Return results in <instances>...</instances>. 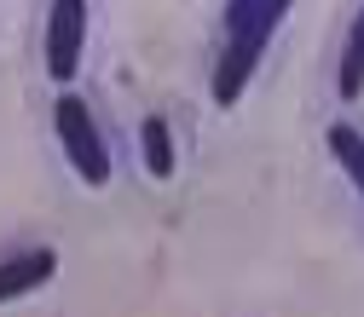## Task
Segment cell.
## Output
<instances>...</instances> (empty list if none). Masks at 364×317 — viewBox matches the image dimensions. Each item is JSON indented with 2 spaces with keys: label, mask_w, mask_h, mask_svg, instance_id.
Segmentation results:
<instances>
[{
  "label": "cell",
  "mask_w": 364,
  "mask_h": 317,
  "mask_svg": "<svg viewBox=\"0 0 364 317\" xmlns=\"http://www.w3.org/2000/svg\"><path fill=\"white\" fill-rule=\"evenodd\" d=\"M284 12H289V0H260V6H255L237 29H225V52H220L214 81H208L220 110H232V104L243 99V87H249V75H255V64H260V52H266L272 29L284 23Z\"/></svg>",
  "instance_id": "1"
},
{
  "label": "cell",
  "mask_w": 364,
  "mask_h": 317,
  "mask_svg": "<svg viewBox=\"0 0 364 317\" xmlns=\"http://www.w3.org/2000/svg\"><path fill=\"white\" fill-rule=\"evenodd\" d=\"M81 40H87V0H53L47 6V75L58 87L81 69Z\"/></svg>",
  "instance_id": "3"
},
{
  "label": "cell",
  "mask_w": 364,
  "mask_h": 317,
  "mask_svg": "<svg viewBox=\"0 0 364 317\" xmlns=\"http://www.w3.org/2000/svg\"><path fill=\"white\" fill-rule=\"evenodd\" d=\"M336 87H341V99H358V93H364V6H358L353 29H347V47H341V75H336Z\"/></svg>",
  "instance_id": "6"
},
{
  "label": "cell",
  "mask_w": 364,
  "mask_h": 317,
  "mask_svg": "<svg viewBox=\"0 0 364 317\" xmlns=\"http://www.w3.org/2000/svg\"><path fill=\"white\" fill-rule=\"evenodd\" d=\"M53 127H58V145H64V156H70L81 185H105L110 179V150H105V133H99L93 110H87L75 93H64L58 110H53Z\"/></svg>",
  "instance_id": "2"
},
{
  "label": "cell",
  "mask_w": 364,
  "mask_h": 317,
  "mask_svg": "<svg viewBox=\"0 0 364 317\" xmlns=\"http://www.w3.org/2000/svg\"><path fill=\"white\" fill-rule=\"evenodd\" d=\"M255 6H260V0H225V29H237V23H243Z\"/></svg>",
  "instance_id": "8"
},
{
  "label": "cell",
  "mask_w": 364,
  "mask_h": 317,
  "mask_svg": "<svg viewBox=\"0 0 364 317\" xmlns=\"http://www.w3.org/2000/svg\"><path fill=\"white\" fill-rule=\"evenodd\" d=\"M330 156L341 162V173L353 179V185L364 191V133L347 127V121H336V127H330Z\"/></svg>",
  "instance_id": "7"
},
{
  "label": "cell",
  "mask_w": 364,
  "mask_h": 317,
  "mask_svg": "<svg viewBox=\"0 0 364 317\" xmlns=\"http://www.w3.org/2000/svg\"><path fill=\"white\" fill-rule=\"evenodd\" d=\"M139 145H145L151 179H173L179 156H173V127H168V116H145V121H139Z\"/></svg>",
  "instance_id": "5"
},
{
  "label": "cell",
  "mask_w": 364,
  "mask_h": 317,
  "mask_svg": "<svg viewBox=\"0 0 364 317\" xmlns=\"http://www.w3.org/2000/svg\"><path fill=\"white\" fill-rule=\"evenodd\" d=\"M53 271H58V254L53 248H23L12 260H0V300H18L41 283H53Z\"/></svg>",
  "instance_id": "4"
}]
</instances>
